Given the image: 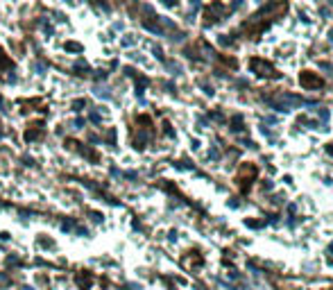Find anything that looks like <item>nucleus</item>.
<instances>
[{
    "label": "nucleus",
    "instance_id": "nucleus-1",
    "mask_svg": "<svg viewBox=\"0 0 333 290\" xmlns=\"http://www.w3.org/2000/svg\"><path fill=\"white\" fill-rule=\"evenodd\" d=\"M299 82H302V86H306V88H320L322 86V79L315 77V75H311V73H302V75H299Z\"/></svg>",
    "mask_w": 333,
    "mask_h": 290
},
{
    "label": "nucleus",
    "instance_id": "nucleus-2",
    "mask_svg": "<svg viewBox=\"0 0 333 290\" xmlns=\"http://www.w3.org/2000/svg\"><path fill=\"white\" fill-rule=\"evenodd\" d=\"M251 70L258 73V75H272V66L261 59H251Z\"/></svg>",
    "mask_w": 333,
    "mask_h": 290
}]
</instances>
